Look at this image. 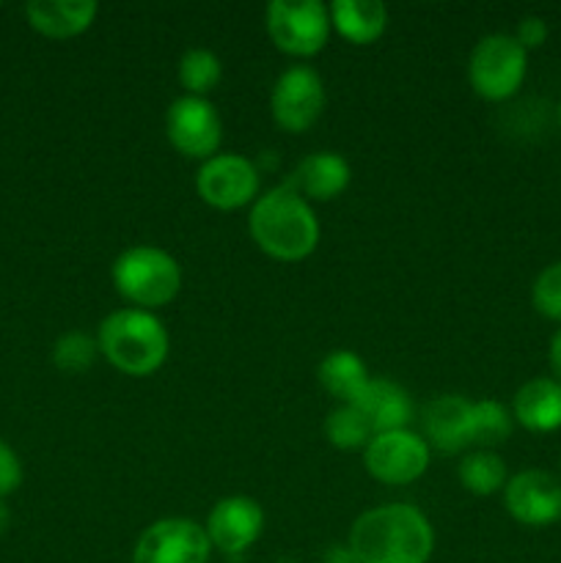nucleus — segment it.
<instances>
[{
    "instance_id": "nucleus-2",
    "label": "nucleus",
    "mask_w": 561,
    "mask_h": 563,
    "mask_svg": "<svg viewBox=\"0 0 561 563\" xmlns=\"http://www.w3.org/2000/svg\"><path fill=\"white\" fill-rule=\"evenodd\" d=\"M248 229L253 242L280 262H300L319 242V220L311 203L286 181L253 201Z\"/></svg>"
},
{
    "instance_id": "nucleus-11",
    "label": "nucleus",
    "mask_w": 561,
    "mask_h": 563,
    "mask_svg": "<svg viewBox=\"0 0 561 563\" xmlns=\"http://www.w3.org/2000/svg\"><path fill=\"white\" fill-rule=\"evenodd\" d=\"M198 196L215 209L245 207L258 192V170L242 154H215L204 159L196 176Z\"/></svg>"
},
{
    "instance_id": "nucleus-10",
    "label": "nucleus",
    "mask_w": 561,
    "mask_h": 563,
    "mask_svg": "<svg viewBox=\"0 0 561 563\" xmlns=\"http://www.w3.org/2000/svg\"><path fill=\"white\" fill-rule=\"evenodd\" d=\"M275 124L289 132H302L322 115L324 82L311 66H289L280 71L270 97Z\"/></svg>"
},
{
    "instance_id": "nucleus-23",
    "label": "nucleus",
    "mask_w": 561,
    "mask_h": 563,
    "mask_svg": "<svg viewBox=\"0 0 561 563\" xmlns=\"http://www.w3.org/2000/svg\"><path fill=\"white\" fill-rule=\"evenodd\" d=\"M324 438H328L336 449L355 451L366 449L369 440L374 438V432L355 405H341L324 418Z\"/></svg>"
},
{
    "instance_id": "nucleus-15",
    "label": "nucleus",
    "mask_w": 561,
    "mask_h": 563,
    "mask_svg": "<svg viewBox=\"0 0 561 563\" xmlns=\"http://www.w3.org/2000/svg\"><path fill=\"white\" fill-rule=\"evenodd\" d=\"M350 163L336 152H314L297 163L286 185L306 201H330L350 185Z\"/></svg>"
},
{
    "instance_id": "nucleus-7",
    "label": "nucleus",
    "mask_w": 561,
    "mask_h": 563,
    "mask_svg": "<svg viewBox=\"0 0 561 563\" xmlns=\"http://www.w3.org/2000/svg\"><path fill=\"white\" fill-rule=\"evenodd\" d=\"M212 544L207 531L187 517H165L138 537L132 563H207Z\"/></svg>"
},
{
    "instance_id": "nucleus-3",
    "label": "nucleus",
    "mask_w": 561,
    "mask_h": 563,
    "mask_svg": "<svg viewBox=\"0 0 561 563\" xmlns=\"http://www.w3.org/2000/svg\"><path fill=\"white\" fill-rule=\"evenodd\" d=\"M99 352L132 377L154 374L165 363L170 339L165 324L146 308H119L97 330Z\"/></svg>"
},
{
    "instance_id": "nucleus-20",
    "label": "nucleus",
    "mask_w": 561,
    "mask_h": 563,
    "mask_svg": "<svg viewBox=\"0 0 561 563\" xmlns=\"http://www.w3.org/2000/svg\"><path fill=\"white\" fill-rule=\"evenodd\" d=\"M319 385L341 405H352L369 385V368L352 350H333L317 368Z\"/></svg>"
},
{
    "instance_id": "nucleus-30",
    "label": "nucleus",
    "mask_w": 561,
    "mask_h": 563,
    "mask_svg": "<svg viewBox=\"0 0 561 563\" xmlns=\"http://www.w3.org/2000/svg\"><path fill=\"white\" fill-rule=\"evenodd\" d=\"M324 563H361L355 559V553L350 550V544L346 548H341V544H336V548H330L328 559H324Z\"/></svg>"
},
{
    "instance_id": "nucleus-28",
    "label": "nucleus",
    "mask_w": 561,
    "mask_h": 563,
    "mask_svg": "<svg viewBox=\"0 0 561 563\" xmlns=\"http://www.w3.org/2000/svg\"><path fill=\"white\" fill-rule=\"evenodd\" d=\"M515 38L526 49H534V47H539V44H544V38H548V25H544L542 16L528 14V16H522L520 22H517Z\"/></svg>"
},
{
    "instance_id": "nucleus-5",
    "label": "nucleus",
    "mask_w": 561,
    "mask_h": 563,
    "mask_svg": "<svg viewBox=\"0 0 561 563\" xmlns=\"http://www.w3.org/2000/svg\"><path fill=\"white\" fill-rule=\"evenodd\" d=\"M528 69V49L512 33H490L479 38L468 60V77L479 97L504 102L520 91Z\"/></svg>"
},
{
    "instance_id": "nucleus-9",
    "label": "nucleus",
    "mask_w": 561,
    "mask_h": 563,
    "mask_svg": "<svg viewBox=\"0 0 561 563\" xmlns=\"http://www.w3.org/2000/svg\"><path fill=\"white\" fill-rule=\"evenodd\" d=\"M165 132L168 141L187 157L209 159L218 154L220 137H223V121L218 108L207 97L174 99L165 113Z\"/></svg>"
},
{
    "instance_id": "nucleus-1",
    "label": "nucleus",
    "mask_w": 561,
    "mask_h": 563,
    "mask_svg": "<svg viewBox=\"0 0 561 563\" xmlns=\"http://www.w3.org/2000/svg\"><path fill=\"white\" fill-rule=\"evenodd\" d=\"M350 550L361 563H429L435 531L416 506L383 504L352 522Z\"/></svg>"
},
{
    "instance_id": "nucleus-14",
    "label": "nucleus",
    "mask_w": 561,
    "mask_h": 563,
    "mask_svg": "<svg viewBox=\"0 0 561 563\" xmlns=\"http://www.w3.org/2000/svg\"><path fill=\"white\" fill-rule=\"evenodd\" d=\"M421 427L429 449L443 454L465 451L473 445V401L457 394L440 396L424 407Z\"/></svg>"
},
{
    "instance_id": "nucleus-32",
    "label": "nucleus",
    "mask_w": 561,
    "mask_h": 563,
    "mask_svg": "<svg viewBox=\"0 0 561 563\" xmlns=\"http://www.w3.org/2000/svg\"><path fill=\"white\" fill-rule=\"evenodd\" d=\"M559 124H561V104H559Z\"/></svg>"
},
{
    "instance_id": "nucleus-27",
    "label": "nucleus",
    "mask_w": 561,
    "mask_h": 563,
    "mask_svg": "<svg viewBox=\"0 0 561 563\" xmlns=\"http://www.w3.org/2000/svg\"><path fill=\"white\" fill-rule=\"evenodd\" d=\"M22 484V462L6 440H0V500L16 493Z\"/></svg>"
},
{
    "instance_id": "nucleus-12",
    "label": "nucleus",
    "mask_w": 561,
    "mask_h": 563,
    "mask_svg": "<svg viewBox=\"0 0 561 563\" xmlns=\"http://www.w3.org/2000/svg\"><path fill=\"white\" fill-rule=\"evenodd\" d=\"M504 504L520 526H553L561 520V478L548 471L517 473L506 482Z\"/></svg>"
},
{
    "instance_id": "nucleus-8",
    "label": "nucleus",
    "mask_w": 561,
    "mask_h": 563,
    "mask_svg": "<svg viewBox=\"0 0 561 563\" xmlns=\"http://www.w3.org/2000/svg\"><path fill=\"white\" fill-rule=\"evenodd\" d=\"M432 449L413 429L380 432L363 449L366 471L383 484H410L429 467Z\"/></svg>"
},
{
    "instance_id": "nucleus-17",
    "label": "nucleus",
    "mask_w": 561,
    "mask_h": 563,
    "mask_svg": "<svg viewBox=\"0 0 561 563\" xmlns=\"http://www.w3.org/2000/svg\"><path fill=\"white\" fill-rule=\"evenodd\" d=\"M512 416L528 432H556L561 429V383L553 377H534L517 388Z\"/></svg>"
},
{
    "instance_id": "nucleus-21",
    "label": "nucleus",
    "mask_w": 561,
    "mask_h": 563,
    "mask_svg": "<svg viewBox=\"0 0 561 563\" xmlns=\"http://www.w3.org/2000/svg\"><path fill=\"white\" fill-rule=\"evenodd\" d=\"M460 484L473 495H493L506 487L509 476H506V462L501 460L495 451L476 449L471 454L462 456L460 467H457Z\"/></svg>"
},
{
    "instance_id": "nucleus-6",
    "label": "nucleus",
    "mask_w": 561,
    "mask_h": 563,
    "mask_svg": "<svg viewBox=\"0 0 561 563\" xmlns=\"http://www.w3.org/2000/svg\"><path fill=\"white\" fill-rule=\"evenodd\" d=\"M330 11L319 0H273L267 5V31L275 47L289 55H314L328 44Z\"/></svg>"
},
{
    "instance_id": "nucleus-26",
    "label": "nucleus",
    "mask_w": 561,
    "mask_h": 563,
    "mask_svg": "<svg viewBox=\"0 0 561 563\" xmlns=\"http://www.w3.org/2000/svg\"><path fill=\"white\" fill-rule=\"evenodd\" d=\"M531 300L542 317L561 322V262L548 264L531 286Z\"/></svg>"
},
{
    "instance_id": "nucleus-31",
    "label": "nucleus",
    "mask_w": 561,
    "mask_h": 563,
    "mask_svg": "<svg viewBox=\"0 0 561 563\" xmlns=\"http://www.w3.org/2000/svg\"><path fill=\"white\" fill-rule=\"evenodd\" d=\"M9 526H11V511H9V506H6L3 500H0V537H3V533L9 531Z\"/></svg>"
},
{
    "instance_id": "nucleus-19",
    "label": "nucleus",
    "mask_w": 561,
    "mask_h": 563,
    "mask_svg": "<svg viewBox=\"0 0 561 563\" xmlns=\"http://www.w3.org/2000/svg\"><path fill=\"white\" fill-rule=\"evenodd\" d=\"M328 11L336 31L355 44L374 42L388 25V9L380 0H336Z\"/></svg>"
},
{
    "instance_id": "nucleus-22",
    "label": "nucleus",
    "mask_w": 561,
    "mask_h": 563,
    "mask_svg": "<svg viewBox=\"0 0 561 563\" xmlns=\"http://www.w3.org/2000/svg\"><path fill=\"white\" fill-rule=\"evenodd\" d=\"M223 66L220 58L207 47H190L179 60V82L190 97H207L220 82Z\"/></svg>"
},
{
    "instance_id": "nucleus-16",
    "label": "nucleus",
    "mask_w": 561,
    "mask_h": 563,
    "mask_svg": "<svg viewBox=\"0 0 561 563\" xmlns=\"http://www.w3.org/2000/svg\"><path fill=\"white\" fill-rule=\"evenodd\" d=\"M352 405L361 410L374 434L407 429L413 421V396L394 379H369L363 394Z\"/></svg>"
},
{
    "instance_id": "nucleus-25",
    "label": "nucleus",
    "mask_w": 561,
    "mask_h": 563,
    "mask_svg": "<svg viewBox=\"0 0 561 563\" xmlns=\"http://www.w3.org/2000/svg\"><path fill=\"white\" fill-rule=\"evenodd\" d=\"M97 355H99L97 339L80 333V330H69V333H64L53 346V363L55 368H61L64 374L88 372L91 363L97 361Z\"/></svg>"
},
{
    "instance_id": "nucleus-13",
    "label": "nucleus",
    "mask_w": 561,
    "mask_h": 563,
    "mask_svg": "<svg viewBox=\"0 0 561 563\" xmlns=\"http://www.w3.org/2000/svg\"><path fill=\"white\" fill-rule=\"evenodd\" d=\"M204 531H207L209 544L223 555H242L262 537L264 511L258 500L248 495H229L212 506Z\"/></svg>"
},
{
    "instance_id": "nucleus-18",
    "label": "nucleus",
    "mask_w": 561,
    "mask_h": 563,
    "mask_svg": "<svg viewBox=\"0 0 561 563\" xmlns=\"http://www.w3.org/2000/svg\"><path fill=\"white\" fill-rule=\"evenodd\" d=\"M97 9L94 0H31L25 14L33 31L50 38H69L91 25Z\"/></svg>"
},
{
    "instance_id": "nucleus-4",
    "label": "nucleus",
    "mask_w": 561,
    "mask_h": 563,
    "mask_svg": "<svg viewBox=\"0 0 561 563\" xmlns=\"http://www.w3.org/2000/svg\"><path fill=\"white\" fill-rule=\"evenodd\" d=\"M113 284L135 308H160L179 295L182 269L168 251L157 245H132L116 256Z\"/></svg>"
},
{
    "instance_id": "nucleus-24",
    "label": "nucleus",
    "mask_w": 561,
    "mask_h": 563,
    "mask_svg": "<svg viewBox=\"0 0 561 563\" xmlns=\"http://www.w3.org/2000/svg\"><path fill=\"white\" fill-rule=\"evenodd\" d=\"M515 416L501 401L482 399L473 401V445L493 451L495 445L506 443L512 434Z\"/></svg>"
},
{
    "instance_id": "nucleus-29",
    "label": "nucleus",
    "mask_w": 561,
    "mask_h": 563,
    "mask_svg": "<svg viewBox=\"0 0 561 563\" xmlns=\"http://www.w3.org/2000/svg\"><path fill=\"white\" fill-rule=\"evenodd\" d=\"M548 361H550V372H553V379H559L561 383V330H556V335L550 339Z\"/></svg>"
}]
</instances>
